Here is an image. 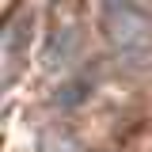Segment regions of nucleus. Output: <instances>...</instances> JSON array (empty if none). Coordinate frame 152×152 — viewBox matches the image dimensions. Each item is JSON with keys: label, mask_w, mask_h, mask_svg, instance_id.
Returning <instances> with one entry per match:
<instances>
[{"label": "nucleus", "mask_w": 152, "mask_h": 152, "mask_svg": "<svg viewBox=\"0 0 152 152\" xmlns=\"http://www.w3.org/2000/svg\"><path fill=\"white\" fill-rule=\"evenodd\" d=\"M103 34L122 69L141 72L152 65V12L145 0H103Z\"/></svg>", "instance_id": "nucleus-1"}, {"label": "nucleus", "mask_w": 152, "mask_h": 152, "mask_svg": "<svg viewBox=\"0 0 152 152\" xmlns=\"http://www.w3.org/2000/svg\"><path fill=\"white\" fill-rule=\"evenodd\" d=\"M76 50H80V31L65 27V31H53L50 34L46 50H42V61H46V69H69Z\"/></svg>", "instance_id": "nucleus-2"}, {"label": "nucleus", "mask_w": 152, "mask_h": 152, "mask_svg": "<svg viewBox=\"0 0 152 152\" xmlns=\"http://www.w3.org/2000/svg\"><path fill=\"white\" fill-rule=\"evenodd\" d=\"M31 23H34L31 12H23V15H15L12 23H8V31H4V61H8V76H4V80L15 76V61H19V53H23V46H27Z\"/></svg>", "instance_id": "nucleus-3"}, {"label": "nucleus", "mask_w": 152, "mask_h": 152, "mask_svg": "<svg viewBox=\"0 0 152 152\" xmlns=\"http://www.w3.org/2000/svg\"><path fill=\"white\" fill-rule=\"evenodd\" d=\"M38 152H84V145L69 126H46L38 133Z\"/></svg>", "instance_id": "nucleus-4"}, {"label": "nucleus", "mask_w": 152, "mask_h": 152, "mask_svg": "<svg viewBox=\"0 0 152 152\" xmlns=\"http://www.w3.org/2000/svg\"><path fill=\"white\" fill-rule=\"evenodd\" d=\"M88 91H91L88 80H65V84L57 88V99H53V103H57V107H80Z\"/></svg>", "instance_id": "nucleus-5"}]
</instances>
